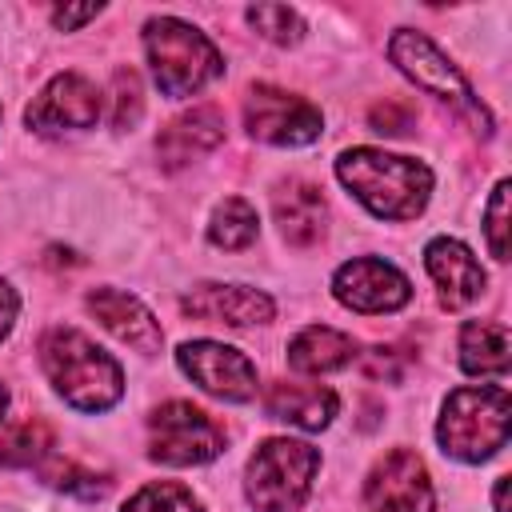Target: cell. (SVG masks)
<instances>
[{
    "mask_svg": "<svg viewBox=\"0 0 512 512\" xmlns=\"http://www.w3.org/2000/svg\"><path fill=\"white\" fill-rule=\"evenodd\" d=\"M92 16H100V4H84V8H52V24L56 28H80L84 20H92Z\"/></svg>",
    "mask_w": 512,
    "mask_h": 512,
    "instance_id": "obj_29",
    "label": "cell"
},
{
    "mask_svg": "<svg viewBox=\"0 0 512 512\" xmlns=\"http://www.w3.org/2000/svg\"><path fill=\"white\" fill-rule=\"evenodd\" d=\"M264 408H268L272 420L296 424L304 432H320V428L332 424L340 400H336L332 388H320V384H288V380H276L264 392Z\"/></svg>",
    "mask_w": 512,
    "mask_h": 512,
    "instance_id": "obj_18",
    "label": "cell"
},
{
    "mask_svg": "<svg viewBox=\"0 0 512 512\" xmlns=\"http://www.w3.org/2000/svg\"><path fill=\"white\" fill-rule=\"evenodd\" d=\"M100 120V92L80 76V72H60L52 76L40 96L24 108V124L32 132H72V128H92Z\"/></svg>",
    "mask_w": 512,
    "mask_h": 512,
    "instance_id": "obj_12",
    "label": "cell"
},
{
    "mask_svg": "<svg viewBox=\"0 0 512 512\" xmlns=\"http://www.w3.org/2000/svg\"><path fill=\"white\" fill-rule=\"evenodd\" d=\"M256 232H260V220H256V208L244 196L220 200L216 212H212V220H208V240L216 248H228V252L248 248L256 240Z\"/></svg>",
    "mask_w": 512,
    "mask_h": 512,
    "instance_id": "obj_21",
    "label": "cell"
},
{
    "mask_svg": "<svg viewBox=\"0 0 512 512\" xmlns=\"http://www.w3.org/2000/svg\"><path fill=\"white\" fill-rule=\"evenodd\" d=\"M224 140V116L212 104H200L192 112H180L176 120H168L156 136V156L164 168H184L192 160H200L204 152H212Z\"/></svg>",
    "mask_w": 512,
    "mask_h": 512,
    "instance_id": "obj_16",
    "label": "cell"
},
{
    "mask_svg": "<svg viewBox=\"0 0 512 512\" xmlns=\"http://www.w3.org/2000/svg\"><path fill=\"white\" fill-rule=\"evenodd\" d=\"M508 420H512V400L500 384H468L448 392L440 408L436 440L444 456L480 464L508 444Z\"/></svg>",
    "mask_w": 512,
    "mask_h": 512,
    "instance_id": "obj_3",
    "label": "cell"
},
{
    "mask_svg": "<svg viewBox=\"0 0 512 512\" xmlns=\"http://www.w3.org/2000/svg\"><path fill=\"white\" fill-rule=\"evenodd\" d=\"M460 368L468 376L508 372V328L496 320H468L460 328Z\"/></svg>",
    "mask_w": 512,
    "mask_h": 512,
    "instance_id": "obj_20",
    "label": "cell"
},
{
    "mask_svg": "<svg viewBox=\"0 0 512 512\" xmlns=\"http://www.w3.org/2000/svg\"><path fill=\"white\" fill-rule=\"evenodd\" d=\"M124 512H204V508L192 496V488L176 480H152L124 504Z\"/></svg>",
    "mask_w": 512,
    "mask_h": 512,
    "instance_id": "obj_24",
    "label": "cell"
},
{
    "mask_svg": "<svg viewBox=\"0 0 512 512\" xmlns=\"http://www.w3.org/2000/svg\"><path fill=\"white\" fill-rule=\"evenodd\" d=\"M144 52H148L156 88L172 100L200 92L204 84H212L224 72L220 48L200 28H192L176 16H152L144 24Z\"/></svg>",
    "mask_w": 512,
    "mask_h": 512,
    "instance_id": "obj_4",
    "label": "cell"
},
{
    "mask_svg": "<svg viewBox=\"0 0 512 512\" xmlns=\"http://www.w3.org/2000/svg\"><path fill=\"white\" fill-rule=\"evenodd\" d=\"M320 468V452L304 440H264L248 468H244V492L256 512H300V504L312 492V476Z\"/></svg>",
    "mask_w": 512,
    "mask_h": 512,
    "instance_id": "obj_5",
    "label": "cell"
},
{
    "mask_svg": "<svg viewBox=\"0 0 512 512\" xmlns=\"http://www.w3.org/2000/svg\"><path fill=\"white\" fill-rule=\"evenodd\" d=\"M272 216L280 224V236L296 248H308L324 236L328 228V204H324V192L308 180H284L276 192H272Z\"/></svg>",
    "mask_w": 512,
    "mask_h": 512,
    "instance_id": "obj_17",
    "label": "cell"
},
{
    "mask_svg": "<svg viewBox=\"0 0 512 512\" xmlns=\"http://www.w3.org/2000/svg\"><path fill=\"white\" fill-rule=\"evenodd\" d=\"M368 124H372L376 132H388V136H400V132H408V124H412V116H408V108H400V104H376V108L368 112Z\"/></svg>",
    "mask_w": 512,
    "mask_h": 512,
    "instance_id": "obj_28",
    "label": "cell"
},
{
    "mask_svg": "<svg viewBox=\"0 0 512 512\" xmlns=\"http://www.w3.org/2000/svg\"><path fill=\"white\" fill-rule=\"evenodd\" d=\"M176 364L208 396H220L232 404H244L256 396V364L240 348H228L216 340H188L176 348Z\"/></svg>",
    "mask_w": 512,
    "mask_h": 512,
    "instance_id": "obj_10",
    "label": "cell"
},
{
    "mask_svg": "<svg viewBox=\"0 0 512 512\" xmlns=\"http://www.w3.org/2000/svg\"><path fill=\"white\" fill-rule=\"evenodd\" d=\"M140 108H144V100H140L136 72L132 68H116L112 72V124L116 128H132L140 120Z\"/></svg>",
    "mask_w": 512,
    "mask_h": 512,
    "instance_id": "obj_25",
    "label": "cell"
},
{
    "mask_svg": "<svg viewBox=\"0 0 512 512\" xmlns=\"http://www.w3.org/2000/svg\"><path fill=\"white\" fill-rule=\"evenodd\" d=\"M40 368L48 384L80 412H108L124 396L120 364L76 328H52L40 340Z\"/></svg>",
    "mask_w": 512,
    "mask_h": 512,
    "instance_id": "obj_2",
    "label": "cell"
},
{
    "mask_svg": "<svg viewBox=\"0 0 512 512\" xmlns=\"http://www.w3.org/2000/svg\"><path fill=\"white\" fill-rule=\"evenodd\" d=\"M364 512H432V480L412 448H392L372 464Z\"/></svg>",
    "mask_w": 512,
    "mask_h": 512,
    "instance_id": "obj_9",
    "label": "cell"
},
{
    "mask_svg": "<svg viewBox=\"0 0 512 512\" xmlns=\"http://www.w3.org/2000/svg\"><path fill=\"white\" fill-rule=\"evenodd\" d=\"M352 360H356V340L344 336V332H336V328H328V324H308L288 344V364L296 372L320 376V372H336V368H344Z\"/></svg>",
    "mask_w": 512,
    "mask_h": 512,
    "instance_id": "obj_19",
    "label": "cell"
},
{
    "mask_svg": "<svg viewBox=\"0 0 512 512\" xmlns=\"http://www.w3.org/2000/svg\"><path fill=\"white\" fill-rule=\"evenodd\" d=\"M180 308L196 320H212V324H232V328H248V324H268L272 320V300L256 288L244 284H196Z\"/></svg>",
    "mask_w": 512,
    "mask_h": 512,
    "instance_id": "obj_14",
    "label": "cell"
},
{
    "mask_svg": "<svg viewBox=\"0 0 512 512\" xmlns=\"http://www.w3.org/2000/svg\"><path fill=\"white\" fill-rule=\"evenodd\" d=\"M424 268H428V276H432L444 308L472 304L484 292V284H488V276H484L480 260L472 256V248L460 244V240H452V236H436L424 248Z\"/></svg>",
    "mask_w": 512,
    "mask_h": 512,
    "instance_id": "obj_13",
    "label": "cell"
},
{
    "mask_svg": "<svg viewBox=\"0 0 512 512\" xmlns=\"http://www.w3.org/2000/svg\"><path fill=\"white\" fill-rule=\"evenodd\" d=\"M332 296L344 308H352V312L380 316V312L404 308L412 300V284H408V276L396 264L376 260V256H356V260H348V264L336 268Z\"/></svg>",
    "mask_w": 512,
    "mask_h": 512,
    "instance_id": "obj_11",
    "label": "cell"
},
{
    "mask_svg": "<svg viewBox=\"0 0 512 512\" xmlns=\"http://www.w3.org/2000/svg\"><path fill=\"white\" fill-rule=\"evenodd\" d=\"M244 128H248V136L264 140V144L300 148L320 136L324 116L304 96H292L276 84H256V88H248V100H244Z\"/></svg>",
    "mask_w": 512,
    "mask_h": 512,
    "instance_id": "obj_8",
    "label": "cell"
},
{
    "mask_svg": "<svg viewBox=\"0 0 512 512\" xmlns=\"http://www.w3.org/2000/svg\"><path fill=\"white\" fill-rule=\"evenodd\" d=\"M492 504H496V512H508V476H500V480H496V492H492Z\"/></svg>",
    "mask_w": 512,
    "mask_h": 512,
    "instance_id": "obj_31",
    "label": "cell"
},
{
    "mask_svg": "<svg viewBox=\"0 0 512 512\" xmlns=\"http://www.w3.org/2000/svg\"><path fill=\"white\" fill-rule=\"evenodd\" d=\"M52 448V428L40 416H28L20 424H8L0 436V464L4 468H32L48 456Z\"/></svg>",
    "mask_w": 512,
    "mask_h": 512,
    "instance_id": "obj_22",
    "label": "cell"
},
{
    "mask_svg": "<svg viewBox=\"0 0 512 512\" xmlns=\"http://www.w3.org/2000/svg\"><path fill=\"white\" fill-rule=\"evenodd\" d=\"M224 452V428L188 400H168L148 416V456L160 464H208Z\"/></svg>",
    "mask_w": 512,
    "mask_h": 512,
    "instance_id": "obj_7",
    "label": "cell"
},
{
    "mask_svg": "<svg viewBox=\"0 0 512 512\" xmlns=\"http://www.w3.org/2000/svg\"><path fill=\"white\" fill-rule=\"evenodd\" d=\"M388 60L416 84V88H424V92H432L436 100H444V104H452L456 112H468V116H476L480 120V132L488 136L492 132V116H488V108L472 96V88H468V80L460 76V68L424 36V32H412V28H396L392 32V40H388Z\"/></svg>",
    "mask_w": 512,
    "mask_h": 512,
    "instance_id": "obj_6",
    "label": "cell"
},
{
    "mask_svg": "<svg viewBox=\"0 0 512 512\" xmlns=\"http://www.w3.org/2000/svg\"><path fill=\"white\" fill-rule=\"evenodd\" d=\"M340 184L380 220H416L432 196L428 164L380 148H348L336 160Z\"/></svg>",
    "mask_w": 512,
    "mask_h": 512,
    "instance_id": "obj_1",
    "label": "cell"
},
{
    "mask_svg": "<svg viewBox=\"0 0 512 512\" xmlns=\"http://www.w3.org/2000/svg\"><path fill=\"white\" fill-rule=\"evenodd\" d=\"M88 312L120 340V344H128V348H136V352H160V344H164V332H160V324H156V316L136 300V296H128V292H120V288H92L88 292Z\"/></svg>",
    "mask_w": 512,
    "mask_h": 512,
    "instance_id": "obj_15",
    "label": "cell"
},
{
    "mask_svg": "<svg viewBox=\"0 0 512 512\" xmlns=\"http://www.w3.org/2000/svg\"><path fill=\"white\" fill-rule=\"evenodd\" d=\"M248 24H252L264 40H272V44H280V48L304 40V20H300V12L288 8V4H252V8H248Z\"/></svg>",
    "mask_w": 512,
    "mask_h": 512,
    "instance_id": "obj_23",
    "label": "cell"
},
{
    "mask_svg": "<svg viewBox=\"0 0 512 512\" xmlns=\"http://www.w3.org/2000/svg\"><path fill=\"white\" fill-rule=\"evenodd\" d=\"M16 312H20V300H16L12 284H8V280H0V340L12 332V324H16Z\"/></svg>",
    "mask_w": 512,
    "mask_h": 512,
    "instance_id": "obj_30",
    "label": "cell"
},
{
    "mask_svg": "<svg viewBox=\"0 0 512 512\" xmlns=\"http://www.w3.org/2000/svg\"><path fill=\"white\" fill-rule=\"evenodd\" d=\"M484 232H488V248L496 260H508V180H500L492 188L488 212H484Z\"/></svg>",
    "mask_w": 512,
    "mask_h": 512,
    "instance_id": "obj_27",
    "label": "cell"
},
{
    "mask_svg": "<svg viewBox=\"0 0 512 512\" xmlns=\"http://www.w3.org/2000/svg\"><path fill=\"white\" fill-rule=\"evenodd\" d=\"M48 480H52L56 488H64V492L84 496V500H100V496L112 488L108 476H96V472H88V468H80V464H72V460H56L52 472H48Z\"/></svg>",
    "mask_w": 512,
    "mask_h": 512,
    "instance_id": "obj_26",
    "label": "cell"
},
{
    "mask_svg": "<svg viewBox=\"0 0 512 512\" xmlns=\"http://www.w3.org/2000/svg\"><path fill=\"white\" fill-rule=\"evenodd\" d=\"M4 408H8V392H4V384H0V416H4Z\"/></svg>",
    "mask_w": 512,
    "mask_h": 512,
    "instance_id": "obj_32",
    "label": "cell"
}]
</instances>
